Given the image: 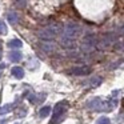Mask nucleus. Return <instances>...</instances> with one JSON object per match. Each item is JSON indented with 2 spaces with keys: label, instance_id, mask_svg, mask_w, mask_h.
Listing matches in <instances>:
<instances>
[{
  "label": "nucleus",
  "instance_id": "nucleus-19",
  "mask_svg": "<svg viewBox=\"0 0 124 124\" xmlns=\"http://www.w3.org/2000/svg\"><path fill=\"white\" fill-rule=\"evenodd\" d=\"M28 100H30V101L32 103V104H35V103H36V96H35L33 93L28 95Z\"/></svg>",
  "mask_w": 124,
  "mask_h": 124
},
{
  "label": "nucleus",
  "instance_id": "nucleus-15",
  "mask_svg": "<svg viewBox=\"0 0 124 124\" xmlns=\"http://www.w3.org/2000/svg\"><path fill=\"white\" fill-rule=\"evenodd\" d=\"M96 124H111V121H109V119H108V117H105V116H101V117L97 119Z\"/></svg>",
  "mask_w": 124,
  "mask_h": 124
},
{
  "label": "nucleus",
  "instance_id": "nucleus-8",
  "mask_svg": "<svg viewBox=\"0 0 124 124\" xmlns=\"http://www.w3.org/2000/svg\"><path fill=\"white\" fill-rule=\"evenodd\" d=\"M9 60H11V62H20V60H22V52L20 51H17V49H12L11 52H9Z\"/></svg>",
  "mask_w": 124,
  "mask_h": 124
},
{
  "label": "nucleus",
  "instance_id": "nucleus-11",
  "mask_svg": "<svg viewBox=\"0 0 124 124\" xmlns=\"http://www.w3.org/2000/svg\"><path fill=\"white\" fill-rule=\"evenodd\" d=\"M49 112H51V107H48V105L40 108V111H39V117H41V119L47 117V116L49 115Z\"/></svg>",
  "mask_w": 124,
  "mask_h": 124
},
{
  "label": "nucleus",
  "instance_id": "nucleus-12",
  "mask_svg": "<svg viewBox=\"0 0 124 124\" xmlns=\"http://www.w3.org/2000/svg\"><path fill=\"white\" fill-rule=\"evenodd\" d=\"M103 79L100 78V76H96V78H92L91 80H88V85L89 87H97L100 83H101Z\"/></svg>",
  "mask_w": 124,
  "mask_h": 124
},
{
  "label": "nucleus",
  "instance_id": "nucleus-14",
  "mask_svg": "<svg viewBox=\"0 0 124 124\" xmlns=\"http://www.w3.org/2000/svg\"><path fill=\"white\" fill-rule=\"evenodd\" d=\"M113 47H115V49H117V51H124V39H119V40L113 44Z\"/></svg>",
  "mask_w": 124,
  "mask_h": 124
},
{
  "label": "nucleus",
  "instance_id": "nucleus-3",
  "mask_svg": "<svg viewBox=\"0 0 124 124\" xmlns=\"http://www.w3.org/2000/svg\"><path fill=\"white\" fill-rule=\"evenodd\" d=\"M67 109H68V101L63 100V101L57 103V104L54 107V111H52L51 124H59L60 121L64 119L65 113H67Z\"/></svg>",
  "mask_w": 124,
  "mask_h": 124
},
{
  "label": "nucleus",
  "instance_id": "nucleus-1",
  "mask_svg": "<svg viewBox=\"0 0 124 124\" xmlns=\"http://www.w3.org/2000/svg\"><path fill=\"white\" fill-rule=\"evenodd\" d=\"M115 96H117V91H113L112 99L109 100H103L100 97H92L87 101L85 107L89 108L92 111H99V112H107V111L113 109L116 104H117V100L115 99Z\"/></svg>",
  "mask_w": 124,
  "mask_h": 124
},
{
  "label": "nucleus",
  "instance_id": "nucleus-16",
  "mask_svg": "<svg viewBox=\"0 0 124 124\" xmlns=\"http://www.w3.org/2000/svg\"><path fill=\"white\" fill-rule=\"evenodd\" d=\"M41 48L44 49L46 52H51V51H54V44H51V43H48V44H41Z\"/></svg>",
  "mask_w": 124,
  "mask_h": 124
},
{
  "label": "nucleus",
  "instance_id": "nucleus-18",
  "mask_svg": "<svg viewBox=\"0 0 124 124\" xmlns=\"http://www.w3.org/2000/svg\"><path fill=\"white\" fill-rule=\"evenodd\" d=\"M7 32V28H6V24L3 22H0V35H4Z\"/></svg>",
  "mask_w": 124,
  "mask_h": 124
},
{
  "label": "nucleus",
  "instance_id": "nucleus-23",
  "mask_svg": "<svg viewBox=\"0 0 124 124\" xmlns=\"http://www.w3.org/2000/svg\"><path fill=\"white\" fill-rule=\"evenodd\" d=\"M0 60H1V49H0Z\"/></svg>",
  "mask_w": 124,
  "mask_h": 124
},
{
  "label": "nucleus",
  "instance_id": "nucleus-20",
  "mask_svg": "<svg viewBox=\"0 0 124 124\" xmlns=\"http://www.w3.org/2000/svg\"><path fill=\"white\" fill-rule=\"evenodd\" d=\"M16 4L20 7H24L25 6V0H16Z\"/></svg>",
  "mask_w": 124,
  "mask_h": 124
},
{
  "label": "nucleus",
  "instance_id": "nucleus-22",
  "mask_svg": "<svg viewBox=\"0 0 124 124\" xmlns=\"http://www.w3.org/2000/svg\"><path fill=\"white\" fill-rule=\"evenodd\" d=\"M0 124H6V120H3V121H0Z\"/></svg>",
  "mask_w": 124,
  "mask_h": 124
},
{
  "label": "nucleus",
  "instance_id": "nucleus-4",
  "mask_svg": "<svg viewBox=\"0 0 124 124\" xmlns=\"http://www.w3.org/2000/svg\"><path fill=\"white\" fill-rule=\"evenodd\" d=\"M57 33H59V27H57V25H49V27H47V28H43V30L39 32V38L43 39V40L49 41L52 38H55Z\"/></svg>",
  "mask_w": 124,
  "mask_h": 124
},
{
  "label": "nucleus",
  "instance_id": "nucleus-7",
  "mask_svg": "<svg viewBox=\"0 0 124 124\" xmlns=\"http://www.w3.org/2000/svg\"><path fill=\"white\" fill-rule=\"evenodd\" d=\"M71 73L75 76H85L91 73V67L88 65H80V67H75L71 70Z\"/></svg>",
  "mask_w": 124,
  "mask_h": 124
},
{
  "label": "nucleus",
  "instance_id": "nucleus-5",
  "mask_svg": "<svg viewBox=\"0 0 124 124\" xmlns=\"http://www.w3.org/2000/svg\"><path fill=\"white\" fill-rule=\"evenodd\" d=\"M113 41H115V36H113V33H107V35L103 36V39L97 40L96 48H99V49L108 48L109 46H112V44H113Z\"/></svg>",
  "mask_w": 124,
  "mask_h": 124
},
{
  "label": "nucleus",
  "instance_id": "nucleus-13",
  "mask_svg": "<svg viewBox=\"0 0 124 124\" xmlns=\"http://www.w3.org/2000/svg\"><path fill=\"white\" fill-rule=\"evenodd\" d=\"M8 47H9V48H12V49L20 48V47H22V41L17 40V39H14V40H11V41L8 43Z\"/></svg>",
  "mask_w": 124,
  "mask_h": 124
},
{
  "label": "nucleus",
  "instance_id": "nucleus-6",
  "mask_svg": "<svg viewBox=\"0 0 124 124\" xmlns=\"http://www.w3.org/2000/svg\"><path fill=\"white\" fill-rule=\"evenodd\" d=\"M97 46V39L95 38L93 35H88L85 36V39H84L83 41V49L84 51H92V49H95Z\"/></svg>",
  "mask_w": 124,
  "mask_h": 124
},
{
  "label": "nucleus",
  "instance_id": "nucleus-2",
  "mask_svg": "<svg viewBox=\"0 0 124 124\" xmlns=\"http://www.w3.org/2000/svg\"><path fill=\"white\" fill-rule=\"evenodd\" d=\"M81 32V28L79 24L76 23H70L64 27V31H63V36H62V43L64 44L65 47H70L73 44L76 36Z\"/></svg>",
  "mask_w": 124,
  "mask_h": 124
},
{
  "label": "nucleus",
  "instance_id": "nucleus-21",
  "mask_svg": "<svg viewBox=\"0 0 124 124\" xmlns=\"http://www.w3.org/2000/svg\"><path fill=\"white\" fill-rule=\"evenodd\" d=\"M120 33H121V35H124V25L120 28Z\"/></svg>",
  "mask_w": 124,
  "mask_h": 124
},
{
  "label": "nucleus",
  "instance_id": "nucleus-9",
  "mask_svg": "<svg viewBox=\"0 0 124 124\" xmlns=\"http://www.w3.org/2000/svg\"><path fill=\"white\" fill-rule=\"evenodd\" d=\"M11 73L16 79H23V78H24V70H23L22 67H14L11 70Z\"/></svg>",
  "mask_w": 124,
  "mask_h": 124
},
{
  "label": "nucleus",
  "instance_id": "nucleus-10",
  "mask_svg": "<svg viewBox=\"0 0 124 124\" xmlns=\"http://www.w3.org/2000/svg\"><path fill=\"white\" fill-rule=\"evenodd\" d=\"M15 107H16V103H11V104L4 105V107H1V108H0V115H6V113L11 112V111L14 109Z\"/></svg>",
  "mask_w": 124,
  "mask_h": 124
},
{
  "label": "nucleus",
  "instance_id": "nucleus-17",
  "mask_svg": "<svg viewBox=\"0 0 124 124\" xmlns=\"http://www.w3.org/2000/svg\"><path fill=\"white\" fill-rule=\"evenodd\" d=\"M8 20H9V23H11V24H15V23H16V20H17L16 14H9L8 15Z\"/></svg>",
  "mask_w": 124,
  "mask_h": 124
}]
</instances>
